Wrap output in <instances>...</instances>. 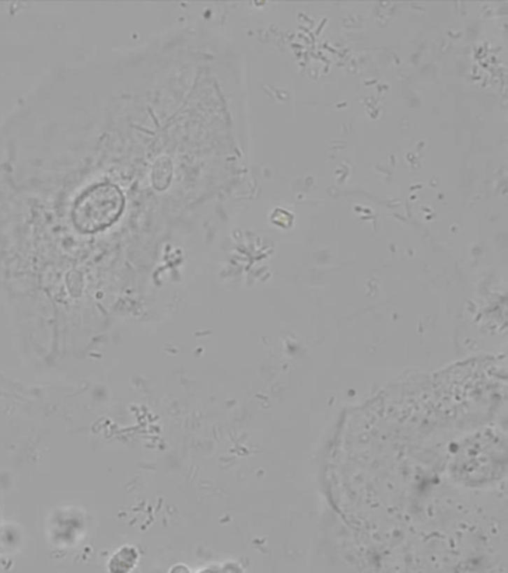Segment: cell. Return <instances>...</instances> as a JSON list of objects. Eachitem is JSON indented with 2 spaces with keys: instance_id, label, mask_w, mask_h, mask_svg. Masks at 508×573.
<instances>
[{
  "instance_id": "obj_1",
  "label": "cell",
  "mask_w": 508,
  "mask_h": 573,
  "mask_svg": "<svg viewBox=\"0 0 508 573\" xmlns=\"http://www.w3.org/2000/svg\"><path fill=\"white\" fill-rule=\"evenodd\" d=\"M124 209V194L118 186L101 181L84 190L73 203L72 220L78 230L96 233L111 227Z\"/></svg>"
},
{
  "instance_id": "obj_2",
  "label": "cell",
  "mask_w": 508,
  "mask_h": 573,
  "mask_svg": "<svg viewBox=\"0 0 508 573\" xmlns=\"http://www.w3.org/2000/svg\"><path fill=\"white\" fill-rule=\"evenodd\" d=\"M137 558L139 555L136 548L124 546L117 554H113V557L109 561L108 569L111 573H129L132 569H134Z\"/></svg>"
}]
</instances>
